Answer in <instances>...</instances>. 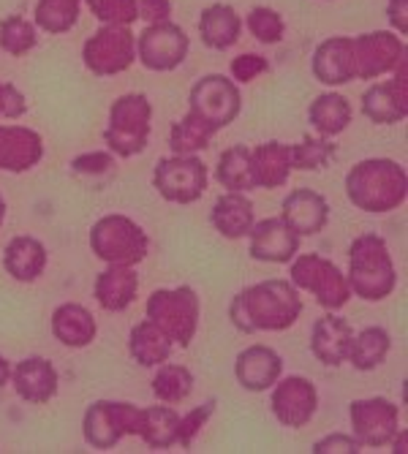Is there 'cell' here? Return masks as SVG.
Instances as JSON below:
<instances>
[{
	"label": "cell",
	"mask_w": 408,
	"mask_h": 454,
	"mask_svg": "<svg viewBox=\"0 0 408 454\" xmlns=\"http://www.w3.org/2000/svg\"><path fill=\"white\" fill-rule=\"evenodd\" d=\"M17 389V395L30 403V405H44L58 395V384L60 376L50 359L44 356H27L22 359L14 370H12V379H9Z\"/></svg>",
	"instance_id": "ffe728a7"
},
{
	"label": "cell",
	"mask_w": 408,
	"mask_h": 454,
	"mask_svg": "<svg viewBox=\"0 0 408 454\" xmlns=\"http://www.w3.org/2000/svg\"><path fill=\"white\" fill-rule=\"evenodd\" d=\"M362 114L379 122V126H395L408 117V60L397 63L395 79L376 82L362 96Z\"/></svg>",
	"instance_id": "9a60e30c"
},
{
	"label": "cell",
	"mask_w": 408,
	"mask_h": 454,
	"mask_svg": "<svg viewBox=\"0 0 408 454\" xmlns=\"http://www.w3.org/2000/svg\"><path fill=\"white\" fill-rule=\"evenodd\" d=\"M359 443L354 435L346 433H333V435H324L313 443V454H357Z\"/></svg>",
	"instance_id": "bcb514c9"
},
{
	"label": "cell",
	"mask_w": 408,
	"mask_h": 454,
	"mask_svg": "<svg viewBox=\"0 0 408 454\" xmlns=\"http://www.w3.org/2000/svg\"><path fill=\"white\" fill-rule=\"evenodd\" d=\"M193 392V376L185 364H172L169 359L158 364V373L153 379V395L161 403H183Z\"/></svg>",
	"instance_id": "8d00e7d4"
},
{
	"label": "cell",
	"mask_w": 408,
	"mask_h": 454,
	"mask_svg": "<svg viewBox=\"0 0 408 454\" xmlns=\"http://www.w3.org/2000/svg\"><path fill=\"white\" fill-rule=\"evenodd\" d=\"M289 278L297 288L302 292H310L316 297V302L324 310H341L349 305L351 300V288L346 283V275L341 272L338 264H333L330 259H324L318 254H302L292 259V270Z\"/></svg>",
	"instance_id": "52a82bcc"
},
{
	"label": "cell",
	"mask_w": 408,
	"mask_h": 454,
	"mask_svg": "<svg viewBox=\"0 0 408 454\" xmlns=\"http://www.w3.org/2000/svg\"><path fill=\"white\" fill-rule=\"evenodd\" d=\"M82 0H38L33 12V25L50 35H63L79 22Z\"/></svg>",
	"instance_id": "d590c367"
},
{
	"label": "cell",
	"mask_w": 408,
	"mask_h": 454,
	"mask_svg": "<svg viewBox=\"0 0 408 454\" xmlns=\"http://www.w3.org/2000/svg\"><path fill=\"white\" fill-rule=\"evenodd\" d=\"M172 346L175 343L167 335H163L150 318L139 321L131 329V335H129V351H131V356L142 367H158V364H163V362L172 356Z\"/></svg>",
	"instance_id": "4dcf8cb0"
},
{
	"label": "cell",
	"mask_w": 408,
	"mask_h": 454,
	"mask_svg": "<svg viewBox=\"0 0 408 454\" xmlns=\"http://www.w3.org/2000/svg\"><path fill=\"white\" fill-rule=\"evenodd\" d=\"M114 167V155L112 153H85V155H76L71 160V169L76 175H106Z\"/></svg>",
	"instance_id": "ee69618b"
},
{
	"label": "cell",
	"mask_w": 408,
	"mask_h": 454,
	"mask_svg": "<svg viewBox=\"0 0 408 454\" xmlns=\"http://www.w3.org/2000/svg\"><path fill=\"white\" fill-rule=\"evenodd\" d=\"M280 221L300 237H313L324 231L326 221H330V204H326L321 193L310 188H297L283 199Z\"/></svg>",
	"instance_id": "d6986e66"
},
{
	"label": "cell",
	"mask_w": 408,
	"mask_h": 454,
	"mask_svg": "<svg viewBox=\"0 0 408 454\" xmlns=\"http://www.w3.org/2000/svg\"><path fill=\"white\" fill-rule=\"evenodd\" d=\"M231 71V79L234 82H242V85H248V82H254L256 76L267 74L270 71V63L267 58L256 55V52H245V55H237L229 66Z\"/></svg>",
	"instance_id": "7bdbcfd3"
},
{
	"label": "cell",
	"mask_w": 408,
	"mask_h": 454,
	"mask_svg": "<svg viewBox=\"0 0 408 454\" xmlns=\"http://www.w3.org/2000/svg\"><path fill=\"white\" fill-rule=\"evenodd\" d=\"M389 348H392V338L384 326H365L359 335L351 338V348H349L346 362H351L354 370L371 373V370L384 364Z\"/></svg>",
	"instance_id": "1f68e13d"
},
{
	"label": "cell",
	"mask_w": 408,
	"mask_h": 454,
	"mask_svg": "<svg viewBox=\"0 0 408 454\" xmlns=\"http://www.w3.org/2000/svg\"><path fill=\"white\" fill-rule=\"evenodd\" d=\"M245 27H248V33L259 41V44H278L286 33L283 17L267 6H256L248 17H245Z\"/></svg>",
	"instance_id": "ab89813d"
},
{
	"label": "cell",
	"mask_w": 408,
	"mask_h": 454,
	"mask_svg": "<svg viewBox=\"0 0 408 454\" xmlns=\"http://www.w3.org/2000/svg\"><path fill=\"white\" fill-rule=\"evenodd\" d=\"M313 76L321 82V85L330 88H341L346 82L354 79L351 74V38L349 35H333L321 41L313 52Z\"/></svg>",
	"instance_id": "603a6c76"
},
{
	"label": "cell",
	"mask_w": 408,
	"mask_h": 454,
	"mask_svg": "<svg viewBox=\"0 0 408 454\" xmlns=\"http://www.w3.org/2000/svg\"><path fill=\"white\" fill-rule=\"evenodd\" d=\"M35 44H38V35H35V25L30 20L12 14L0 22V50L9 52L12 58L27 55Z\"/></svg>",
	"instance_id": "74e56055"
},
{
	"label": "cell",
	"mask_w": 408,
	"mask_h": 454,
	"mask_svg": "<svg viewBox=\"0 0 408 454\" xmlns=\"http://www.w3.org/2000/svg\"><path fill=\"white\" fill-rule=\"evenodd\" d=\"M208 167L196 155L161 158L153 172V188L172 204H193L208 191Z\"/></svg>",
	"instance_id": "8fae6325"
},
{
	"label": "cell",
	"mask_w": 408,
	"mask_h": 454,
	"mask_svg": "<svg viewBox=\"0 0 408 454\" xmlns=\"http://www.w3.org/2000/svg\"><path fill=\"white\" fill-rule=\"evenodd\" d=\"M188 52H191L188 33L169 20L147 25L137 38V58L147 71H158V74L175 71L185 63Z\"/></svg>",
	"instance_id": "7c38bea8"
},
{
	"label": "cell",
	"mask_w": 408,
	"mask_h": 454,
	"mask_svg": "<svg viewBox=\"0 0 408 454\" xmlns=\"http://www.w3.org/2000/svg\"><path fill=\"white\" fill-rule=\"evenodd\" d=\"M150 239L129 215H104L90 229V251L106 264L134 267L145 262Z\"/></svg>",
	"instance_id": "8992f818"
},
{
	"label": "cell",
	"mask_w": 408,
	"mask_h": 454,
	"mask_svg": "<svg viewBox=\"0 0 408 454\" xmlns=\"http://www.w3.org/2000/svg\"><path fill=\"white\" fill-rule=\"evenodd\" d=\"M270 408H272V417L283 427L300 430L316 417V408H318L316 387L302 376H289L283 381L278 379L272 397H270Z\"/></svg>",
	"instance_id": "2e32d148"
},
{
	"label": "cell",
	"mask_w": 408,
	"mask_h": 454,
	"mask_svg": "<svg viewBox=\"0 0 408 454\" xmlns=\"http://www.w3.org/2000/svg\"><path fill=\"white\" fill-rule=\"evenodd\" d=\"M302 313V297L292 280L270 278L248 286L231 300L229 318L245 335L254 333H283L294 326Z\"/></svg>",
	"instance_id": "6da1fadb"
},
{
	"label": "cell",
	"mask_w": 408,
	"mask_h": 454,
	"mask_svg": "<svg viewBox=\"0 0 408 454\" xmlns=\"http://www.w3.org/2000/svg\"><path fill=\"white\" fill-rule=\"evenodd\" d=\"M142 408L131 403L98 400L85 411L82 419V435L93 449H114L122 435H139Z\"/></svg>",
	"instance_id": "9c48e42d"
},
{
	"label": "cell",
	"mask_w": 408,
	"mask_h": 454,
	"mask_svg": "<svg viewBox=\"0 0 408 454\" xmlns=\"http://www.w3.org/2000/svg\"><path fill=\"white\" fill-rule=\"evenodd\" d=\"M44 158V139L25 126H0V172L22 175Z\"/></svg>",
	"instance_id": "44dd1931"
},
{
	"label": "cell",
	"mask_w": 408,
	"mask_h": 454,
	"mask_svg": "<svg viewBox=\"0 0 408 454\" xmlns=\"http://www.w3.org/2000/svg\"><path fill=\"white\" fill-rule=\"evenodd\" d=\"M251 172L256 188H283L292 175V145L264 142L251 150Z\"/></svg>",
	"instance_id": "d4e9b609"
},
{
	"label": "cell",
	"mask_w": 408,
	"mask_h": 454,
	"mask_svg": "<svg viewBox=\"0 0 408 454\" xmlns=\"http://www.w3.org/2000/svg\"><path fill=\"white\" fill-rule=\"evenodd\" d=\"M4 267L20 283L38 280L47 270V247H44V242L35 239V237H27V234L14 237L6 245V251H4Z\"/></svg>",
	"instance_id": "f1b7e54d"
},
{
	"label": "cell",
	"mask_w": 408,
	"mask_h": 454,
	"mask_svg": "<svg viewBox=\"0 0 408 454\" xmlns=\"http://www.w3.org/2000/svg\"><path fill=\"white\" fill-rule=\"evenodd\" d=\"M234 376L245 392H267L283 376V359L270 346H248L234 362Z\"/></svg>",
	"instance_id": "ac0fdd59"
},
{
	"label": "cell",
	"mask_w": 408,
	"mask_h": 454,
	"mask_svg": "<svg viewBox=\"0 0 408 454\" xmlns=\"http://www.w3.org/2000/svg\"><path fill=\"white\" fill-rule=\"evenodd\" d=\"M137 288H139V275L134 267L126 264H109L93 286L96 302L109 310V313H122L134 300H137Z\"/></svg>",
	"instance_id": "cb8c5ba5"
},
{
	"label": "cell",
	"mask_w": 408,
	"mask_h": 454,
	"mask_svg": "<svg viewBox=\"0 0 408 454\" xmlns=\"http://www.w3.org/2000/svg\"><path fill=\"white\" fill-rule=\"evenodd\" d=\"M177 422L180 417L167 405H153V408H142V427H139V438L150 446V449H169L177 443Z\"/></svg>",
	"instance_id": "e575fe53"
},
{
	"label": "cell",
	"mask_w": 408,
	"mask_h": 454,
	"mask_svg": "<svg viewBox=\"0 0 408 454\" xmlns=\"http://www.w3.org/2000/svg\"><path fill=\"white\" fill-rule=\"evenodd\" d=\"M9 379H12V364L6 362V356L0 354V387H6L9 384Z\"/></svg>",
	"instance_id": "681fc988"
},
{
	"label": "cell",
	"mask_w": 408,
	"mask_h": 454,
	"mask_svg": "<svg viewBox=\"0 0 408 454\" xmlns=\"http://www.w3.org/2000/svg\"><path fill=\"white\" fill-rule=\"evenodd\" d=\"M248 237H251L248 254L256 262L289 264L300 254V234L292 231L280 218H264L254 223Z\"/></svg>",
	"instance_id": "e0dca14e"
},
{
	"label": "cell",
	"mask_w": 408,
	"mask_h": 454,
	"mask_svg": "<svg viewBox=\"0 0 408 454\" xmlns=\"http://www.w3.org/2000/svg\"><path fill=\"white\" fill-rule=\"evenodd\" d=\"M4 221H6V199L0 196V226H4Z\"/></svg>",
	"instance_id": "f907efd6"
},
{
	"label": "cell",
	"mask_w": 408,
	"mask_h": 454,
	"mask_svg": "<svg viewBox=\"0 0 408 454\" xmlns=\"http://www.w3.org/2000/svg\"><path fill=\"white\" fill-rule=\"evenodd\" d=\"M85 4L104 25H134L139 20L137 0H85Z\"/></svg>",
	"instance_id": "60d3db41"
},
{
	"label": "cell",
	"mask_w": 408,
	"mask_h": 454,
	"mask_svg": "<svg viewBox=\"0 0 408 454\" xmlns=\"http://www.w3.org/2000/svg\"><path fill=\"white\" fill-rule=\"evenodd\" d=\"M98 324L85 305L66 302L52 313V335L66 348H85L96 340Z\"/></svg>",
	"instance_id": "4316f807"
},
{
	"label": "cell",
	"mask_w": 408,
	"mask_h": 454,
	"mask_svg": "<svg viewBox=\"0 0 408 454\" xmlns=\"http://www.w3.org/2000/svg\"><path fill=\"white\" fill-rule=\"evenodd\" d=\"M137 9H139V20H145L147 25L163 22V20L172 17L169 0H137Z\"/></svg>",
	"instance_id": "7dc6e473"
},
{
	"label": "cell",
	"mask_w": 408,
	"mask_h": 454,
	"mask_svg": "<svg viewBox=\"0 0 408 454\" xmlns=\"http://www.w3.org/2000/svg\"><path fill=\"white\" fill-rule=\"evenodd\" d=\"M387 17H389V25H392L400 35H405V33H408V0H389Z\"/></svg>",
	"instance_id": "c3c4849f"
},
{
	"label": "cell",
	"mask_w": 408,
	"mask_h": 454,
	"mask_svg": "<svg viewBox=\"0 0 408 454\" xmlns=\"http://www.w3.org/2000/svg\"><path fill=\"white\" fill-rule=\"evenodd\" d=\"M27 112L25 96L12 85V82H0V117L6 120H20Z\"/></svg>",
	"instance_id": "f6af8a7d"
},
{
	"label": "cell",
	"mask_w": 408,
	"mask_h": 454,
	"mask_svg": "<svg viewBox=\"0 0 408 454\" xmlns=\"http://www.w3.org/2000/svg\"><path fill=\"white\" fill-rule=\"evenodd\" d=\"M351 338H354V329L346 318L335 316V313H326L313 324V333H310V354L326 364V367H341L349 356L351 348Z\"/></svg>",
	"instance_id": "7402d4cb"
},
{
	"label": "cell",
	"mask_w": 408,
	"mask_h": 454,
	"mask_svg": "<svg viewBox=\"0 0 408 454\" xmlns=\"http://www.w3.org/2000/svg\"><path fill=\"white\" fill-rule=\"evenodd\" d=\"M188 104H191L188 112H193L204 122H210L216 131H221L239 117L242 96L234 79L224 74H208L191 88Z\"/></svg>",
	"instance_id": "30bf717a"
},
{
	"label": "cell",
	"mask_w": 408,
	"mask_h": 454,
	"mask_svg": "<svg viewBox=\"0 0 408 454\" xmlns=\"http://www.w3.org/2000/svg\"><path fill=\"white\" fill-rule=\"evenodd\" d=\"M349 419H351V433L359 446L381 449V446L392 443V438H397L400 411L387 397L354 400L349 408Z\"/></svg>",
	"instance_id": "5bb4252c"
},
{
	"label": "cell",
	"mask_w": 408,
	"mask_h": 454,
	"mask_svg": "<svg viewBox=\"0 0 408 454\" xmlns=\"http://www.w3.org/2000/svg\"><path fill=\"white\" fill-rule=\"evenodd\" d=\"M335 155V145H330L324 137L321 139H302L292 147V169L302 172H318L326 167V160Z\"/></svg>",
	"instance_id": "f35d334b"
},
{
	"label": "cell",
	"mask_w": 408,
	"mask_h": 454,
	"mask_svg": "<svg viewBox=\"0 0 408 454\" xmlns=\"http://www.w3.org/2000/svg\"><path fill=\"white\" fill-rule=\"evenodd\" d=\"M210 223L226 239H242V237H248L251 226L256 223V218H254V201L245 196V193H239V191L224 193L213 204Z\"/></svg>",
	"instance_id": "484cf974"
},
{
	"label": "cell",
	"mask_w": 408,
	"mask_h": 454,
	"mask_svg": "<svg viewBox=\"0 0 408 454\" xmlns=\"http://www.w3.org/2000/svg\"><path fill=\"white\" fill-rule=\"evenodd\" d=\"M346 283L351 294L365 302L387 300L395 286L397 272L389 256V247L379 234H359L349 247V275Z\"/></svg>",
	"instance_id": "3957f363"
},
{
	"label": "cell",
	"mask_w": 408,
	"mask_h": 454,
	"mask_svg": "<svg viewBox=\"0 0 408 454\" xmlns=\"http://www.w3.org/2000/svg\"><path fill=\"white\" fill-rule=\"evenodd\" d=\"M150 120H153V106L147 96L142 93L120 96L109 109V126L104 131V142L109 153L117 158H134L145 153L150 139Z\"/></svg>",
	"instance_id": "5b68a950"
},
{
	"label": "cell",
	"mask_w": 408,
	"mask_h": 454,
	"mask_svg": "<svg viewBox=\"0 0 408 454\" xmlns=\"http://www.w3.org/2000/svg\"><path fill=\"white\" fill-rule=\"evenodd\" d=\"M308 120H310V126L318 131V137L333 139V137H338V134H343L349 129V122H351V104L341 93H321L310 104Z\"/></svg>",
	"instance_id": "f546056e"
},
{
	"label": "cell",
	"mask_w": 408,
	"mask_h": 454,
	"mask_svg": "<svg viewBox=\"0 0 408 454\" xmlns=\"http://www.w3.org/2000/svg\"><path fill=\"white\" fill-rule=\"evenodd\" d=\"M82 60L93 76H114L137 60V35L131 25H101L82 47Z\"/></svg>",
	"instance_id": "ba28073f"
},
{
	"label": "cell",
	"mask_w": 408,
	"mask_h": 454,
	"mask_svg": "<svg viewBox=\"0 0 408 454\" xmlns=\"http://www.w3.org/2000/svg\"><path fill=\"white\" fill-rule=\"evenodd\" d=\"M213 411H216V400L210 397L208 403L191 408L185 417H180V422H177V443L183 449H191L193 446V438L201 433L204 425H208V419L213 417Z\"/></svg>",
	"instance_id": "b9f144b4"
},
{
	"label": "cell",
	"mask_w": 408,
	"mask_h": 454,
	"mask_svg": "<svg viewBox=\"0 0 408 454\" xmlns=\"http://www.w3.org/2000/svg\"><path fill=\"white\" fill-rule=\"evenodd\" d=\"M408 55L403 38L389 30L362 33L351 38V74L354 79H379L397 68Z\"/></svg>",
	"instance_id": "4fadbf2b"
},
{
	"label": "cell",
	"mask_w": 408,
	"mask_h": 454,
	"mask_svg": "<svg viewBox=\"0 0 408 454\" xmlns=\"http://www.w3.org/2000/svg\"><path fill=\"white\" fill-rule=\"evenodd\" d=\"M242 33V17L229 4H213L199 17V35L201 44L210 50H231Z\"/></svg>",
	"instance_id": "83f0119b"
},
{
	"label": "cell",
	"mask_w": 408,
	"mask_h": 454,
	"mask_svg": "<svg viewBox=\"0 0 408 454\" xmlns=\"http://www.w3.org/2000/svg\"><path fill=\"white\" fill-rule=\"evenodd\" d=\"M346 196L362 213L384 215L397 207L408 196V175L397 160L367 158L346 175Z\"/></svg>",
	"instance_id": "7a4b0ae2"
},
{
	"label": "cell",
	"mask_w": 408,
	"mask_h": 454,
	"mask_svg": "<svg viewBox=\"0 0 408 454\" xmlns=\"http://www.w3.org/2000/svg\"><path fill=\"white\" fill-rule=\"evenodd\" d=\"M216 180L229 191H239V193L256 191L254 172H251V147L234 145V147L224 150V155L218 158V167H216Z\"/></svg>",
	"instance_id": "d6a6232c"
},
{
	"label": "cell",
	"mask_w": 408,
	"mask_h": 454,
	"mask_svg": "<svg viewBox=\"0 0 408 454\" xmlns=\"http://www.w3.org/2000/svg\"><path fill=\"white\" fill-rule=\"evenodd\" d=\"M218 131L210 126V122H204L201 117H196L193 112H188L185 117H180L175 126H172V134H169V147L175 155H196L201 150H208L213 137Z\"/></svg>",
	"instance_id": "836d02e7"
},
{
	"label": "cell",
	"mask_w": 408,
	"mask_h": 454,
	"mask_svg": "<svg viewBox=\"0 0 408 454\" xmlns=\"http://www.w3.org/2000/svg\"><path fill=\"white\" fill-rule=\"evenodd\" d=\"M147 318L167 335L175 346L188 348L196 338L201 302L191 286L177 288H158L147 300Z\"/></svg>",
	"instance_id": "277c9868"
}]
</instances>
